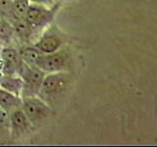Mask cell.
<instances>
[{
	"instance_id": "obj_1",
	"label": "cell",
	"mask_w": 157,
	"mask_h": 147,
	"mask_svg": "<svg viewBox=\"0 0 157 147\" xmlns=\"http://www.w3.org/2000/svg\"><path fill=\"white\" fill-rule=\"evenodd\" d=\"M57 9L58 5L56 6L53 5L50 8L49 6H44L41 4L31 3L24 19L31 27L33 33L36 34L40 32L43 28L48 27L49 24H51L55 18Z\"/></svg>"
},
{
	"instance_id": "obj_2",
	"label": "cell",
	"mask_w": 157,
	"mask_h": 147,
	"mask_svg": "<svg viewBox=\"0 0 157 147\" xmlns=\"http://www.w3.org/2000/svg\"><path fill=\"white\" fill-rule=\"evenodd\" d=\"M45 75L46 74L36 66H29L22 61L17 71V76L23 81L21 97L37 96Z\"/></svg>"
},
{
	"instance_id": "obj_3",
	"label": "cell",
	"mask_w": 157,
	"mask_h": 147,
	"mask_svg": "<svg viewBox=\"0 0 157 147\" xmlns=\"http://www.w3.org/2000/svg\"><path fill=\"white\" fill-rule=\"evenodd\" d=\"M70 81V75L64 71L48 73L43 78L37 96L44 101L55 97L67 89Z\"/></svg>"
},
{
	"instance_id": "obj_4",
	"label": "cell",
	"mask_w": 157,
	"mask_h": 147,
	"mask_svg": "<svg viewBox=\"0 0 157 147\" xmlns=\"http://www.w3.org/2000/svg\"><path fill=\"white\" fill-rule=\"evenodd\" d=\"M21 108L33 126L47 119L51 113L47 103L38 96L22 98Z\"/></svg>"
},
{
	"instance_id": "obj_5",
	"label": "cell",
	"mask_w": 157,
	"mask_h": 147,
	"mask_svg": "<svg viewBox=\"0 0 157 147\" xmlns=\"http://www.w3.org/2000/svg\"><path fill=\"white\" fill-rule=\"evenodd\" d=\"M66 42L65 34L61 32L57 26H50L46 27L45 32H44L38 40L33 44L36 48H38L43 54L55 52L59 49H61Z\"/></svg>"
},
{
	"instance_id": "obj_6",
	"label": "cell",
	"mask_w": 157,
	"mask_h": 147,
	"mask_svg": "<svg viewBox=\"0 0 157 147\" xmlns=\"http://www.w3.org/2000/svg\"><path fill=\"white\" fill-rule=\"evenodd\" d=\"M70 55L63 49L51 53L42 54L37 60L36 66L45 74L65 71L69 65Z\"/></svg>"
},
{
	"instance_id": "obj_7",
	"label": "cell",
	"mask_w": 157,
	"mask_h": 147,
	"mask_svg": "<svg viewBox=\"0 0 157 147\" xmlns=\"http://www.w3.org/2000/svg\"><path fill=\"white\" fill-rule=\"evenodd\" d=\"M9 130L13 137H17L26 134L32 127V124L24 113L21 107L15 108L9 112Z\"/></svg>"
},
{
	"instance_id": "obj_8",
	"label": "cell",
	"mask_w": 157,
	"mask_h": 147,
	"mask_svg": "<svg viewBox=\"0 0 157 147\" xmlns=\"http://www.w3.org/2000/svg\"><path fill=\"white\" fill-rule=\"evenodd\" d=\"M3 67L1 74L4 75H17L18 68L22 62L19 50L12 46H6L0 51Z\"/></svg>"
},
{
	"instance_id": "obj_9",
	"label": "cell",
	"mask_w": 157,
	"mask_h": 147,
	"mask_svg": "<svg viewBox=\"0 0 157 147\" xmlns=\"http://www.w3.org/2000/svg\"><path fill=\"white\" fill-rule=\"evenodd\" d=\"M0 87L13 94L21 97L23 81L17 75H4L0 74Z\"/></svg>"
},
{
	"instance_id": "obj_10",
	"label": "cell",
	"mask_w": 157,
	"mask_h": 147,
	"mask_svg": "<svg viewBox=\"0 0 157 147\" xmlns=\"http://www.w3.org/2000/svg\"><path fill=\"white\" fill-rule=\"evenodd\" d=\"M15 32V36L22 42H29L34 36L33 29L29 26L25 19H15L10 22Z\"/></svg>"
},
{
	"instance_id": "obj_11",
	"label": "cell",
	"mask_w": 157,
	"mask_h": 147,
	"mask_svg": "<svg viewBox=\"0 0 157 147\" xmlns=\"http://www.w3.org/2000/svg\"><path fill=\"white\" fill-rule=\"evenodd\" d=\"M22 97L17 96L13 93L0 87V108L6 113L11 112L15 108L21 107Z\"/></svg>"
},
{
	"instance_id": "obj_12",
	"label": "cell",
	"mask_w": 157,
	"mask_h": 147,
	"mask_svg": "<svg viewBox=\"0 0 157 147\" xmlns=\"http://www.w3.org/2000/svg\"><path fill=\"white\" fill-rule=\"evenodd\" d=\"M19 53H20V57H21L22 61L29 66H36L39 57L43 54L34 45L24 46L22 49L19 50Z\"/></svg>"
},
{
	"instance_id": "obj_13",
	"label": "cell",
	"mask_w": 157,
	"mask_h": 147,
	"mask_svg": "<svg viewBox=\"0 0 157 147\" xmlns=\"http://www.w3.org/2000/svg\"><path fill=\"white\" fill-rule=\"evenodd\" d=\"M15 39V32L12 24L7 20L0 19V41L2 43L9 45Z\"/></svg>"
},
{
	"instance_id": "obj_14",
	"label": "cell",
	"mask_w": 157,
	"mask_h": 147,
	"mask_svg": "<svg viewBox=\"0 0 157 147\" xmlns=\"http://www.w3.org/2000/svg\"><path fill=\"white\" fill-rule=\"evenodd\" d=\"M29 4V0H12V18L9 22L15 19H24Z\"/></svg>"
},
{
	"instance_id": "obj_15",
	"label": "cell",
	"mask_w": 157,
	"mask_h": 147,
	"mask_svg": "<svg viewBox=\"0 0 157 147\" xmlns=\"http://www.w3.org/2000/svg\"><path fill=\"white\" fill-rule=\"evenodd\" d=\"M12 18V0H0V19L10 21Z\"/></svg>"
},
{
	"instance_id": "obj_16",
	"label": "cell",
	"mask_w": 157,
	"mask_h": 147,
	"mask_svg": "<svg viewBox=\"0 0 157 147\" xmlns=\"http://www.w3.org/2000/svg\"><path fill=\"white\" fill-rule=\"evenodd\" d=\"M9 130V115L0 108V130Z\"/></svg>"
},
{
	"instance_id": "obj_17",
	"label": "cell",
	"mask_w": 157,
	"mask_h": 147,
	"mask_svg": "<svg viewBox=\"0 0 157 147\" xmlns=\"http://www.w3.org/2000/svg\"><path fill=\"white\" fill-rule=\"evenodd\" d=\"M31 3H36V4H41L44 6H51L53 4V0H29Z\"/></svg>"
},
{
	"instance_id": "obj_18",
	"label": "cell",
	"mask_w": 157,
	"mask_h": 147,
	"mask_svg": "<svg viewBox=\"0 0 157 147\" xmlns=\"http://www.w3.org/2000/svg\"><path fill=\"white\" fill-rule=\"evenodd\" d=\"M2 67H3V62H2V58L0 56V74L2 72Z\"/></svg>"
}]
</instances>
